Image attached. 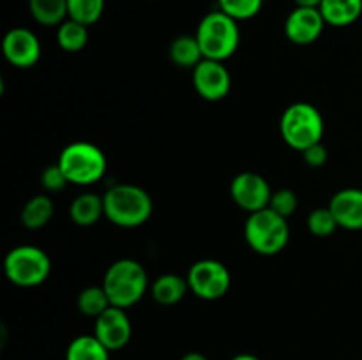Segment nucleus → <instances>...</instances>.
<instances>
[{
	"instance_id": "obj_1",
	"label": "nucleus",
	"mask_w": 362,
	"mask_h": 360,
	"mask_svg": "<svg viewBox=\"0 0 362 360\" xmlns=\"http://www.w3.org/2000/svg\"><path fill=\"white\" fill-rule=\"evenodd\" d=\"M105 217L119 228H138L154 212L151 194L134 184H117L103 194Z\"/></svg>"
},
{
	"instance_id": "obj_2",
	"label": "nucleus",
	"mask_w": 362,
	"mask_h": 360,
	"mask_svg": "<svg viewBox=\"0 0 362 360\" xmlns=\"http://www.w3.org/2000/svg\"><path fill=\"white\" fill-rule=\"evenodd\" d=\"M103 288L112 306L129 309L136 306L148 288V275L144 265L131 258L113 261L103 279Z\"/></svg>"
},
{
	"instance_id": "obj_3",
	"label": "nucleus",
	"mask_w": 362,
	"mask_h": 360,
	"mask_svg": "<svg viewBox=\"0 0 362 360\" xmlns=\"http://www.w3.org/2000/svg\"><path fill=\"white\" fill-rule=\"evenodd\" d=\"M194 35L200 42L204 59L218 60V62H225L230 56H233L240 44L239 21L219 9L202 18Z\"/></svg>"
},
{
	"instance_id": "obj_4",
	"label": "nucleus",
	"mask_w": 362,
	"mask_h": 360,
	"mask_svg": "<svg viewBox=\"0 0 362 360\" xmlns=\"http://www.w3.org/2000/svg\"><path fill=\"white\" fill-rule=\"evenodd\" d=\"M279 133L283 141L297 152L306 150L320 143L325 133V122L320 109L311 102H293L283 112L279 120Z\"/></svg>"
},
{
	"instance_id": "obj_5",
	"label": "nucleus",
	"mask_w": 362,
	"mask_h": 360,
	"mask_svg": "<svg viewBox=\"0 0 362 360\" xmlns=\"http://www.w3.org/2000/svg\"><path fill=\"white\" fill-rule=\"evenodd\" d=\"M244 236L251 249L262 256H276L290 240L288 222L271 208L253 212L244 224Z\"/></svg>"
},
{
	"instance_id": "obj_6",
	"label": "nucleus",
	"mask_w": 362,
	"mask_h": 360,
	"mask_svg": "<svg viewBox=\"0 0 362 360\" xmlns=\"http://www.w3.org/2000/svg\"><path fill=\"white\" fill-rule=\"evenodd\" d=\"M60 168L66 173L69 184L92 186L106 173V155L98 145L90 141H73L59 155Z\"/></svg>"
},
{
	"instance_id": "obj_7",
	"label": "nucleus",
	"mask_w": 362,
	"mask_h": 360,
	"mask_svg": "<svg viewBox=\"0 0 362 360\" xmlns=\"http://www.w3.org/2000/svg\"><path fill=\"white\" fill-rule=\"evenodd\" d=\"M52 272L49 256L37 246H16L4 258V274L7 281L20 288H35L48 279Z\"/></svg>"
},
{
	"instance_id": "obj_8",
	"label": "nucleus",
	"mask_w": 362,
	"mask_h": 360,
	"mask_svg": "<svg viewBox=\"0 0 362 360\" xmlns=\"http://www.w3.org/2000/svg\"><path fill=\"white\" fill-rule=\"evenodd\" d=\"M189 292L202 300H219L228 293L232 275L225 263L218 260H198L186 275Z\"/></svg>"
},
{
	"instance_id": "obj_9",
	"label": "nucleus",
	"mask_w": 362,
	"mask_h": 360,
	"mask_svg": "<svg viewBox=\"0 0 362 360\" xmlns=\"http://www.w3.org/2000/svg\"><path fill=\"white\" fill-rule=\"evenodd\" d=\"M274 191L271 189L267 180L255 172H243L233 176L230 184V196L233 203L239 208L246 210L247 214L264 210L271 203Z\"/></svg>"
},
{
	"instance_id": "obj_10",
	"label": "nucleus",
	"mask_w": 362,
	"mask_h": 360,
	"mask_svg": "<svg viewBox=\"0 0 362 360\" xmlns=\"http://www.w3.org/2000/svg\"><path fill=\"white\" fill-rule=\"evenodd\" d=\"M193 87L202 99L218 102L230 94L232 76L223 62L204 59L193 69Z\"/></svg>"
},
{
	"instance_id": "obj_11",
	"label": "nucleus",
	"mask_w": 362,
	"mask_h": 360,
	"mask_svg": "<svg viewBox=\"0 0 362 360\" xmlns=\"http://www.w3.org/2000/svg\"><path fill=\"white\" fill-rule=\"evenodd\" d=\"M2 53L11 66L18 69H30L41 59V42L28 28L14 27L4 35Z\"/></svg>"
},
{
	"instance_id": "obj_12",
	"label": "nucleus",
	"mask_w": 362,
	"mask_h": 360,
	"mask_svg": "<svg viewBox=\"0 0 362 360\" xmlns=\"http://www.w3.org/2000/svg\"><path fill=\"white\" fill-rule=\"evenodd\" d=\"M94 335L110 352H119L127 346L133 335V325L126 309L115 306L108 307L101 316L95 318Z\"/></svg>"
},
{
	"instance_id": "obj_13",
	"label": "nucleus",
	"mask_w": 362,
	"mask_h": 360,
	"mask_svg": "<svg viewBox=\"0 0 362 360\" xmlns=\"http://www.w3.org/2000/svg\"><path fill=\"white\" fill-rule=\"evenodd\" d=\"M325 20L320 9L296 7L285 20V35L297 46H308L318 41L325 28Z\"/></svg>"
},
{
	"instance_id": "obj_14",
	"label": "nucleus",
	"mask_w": 362,
	"mask_h": 360,
	"mask_svg": "<svg viewBox=\"0 0 362 360\" xmlns=\"http://www.w3.org/2000/svg\"><path fill=\"white\" fill-rule=\"evenodd\" d=\"M334 214L338 226L350 232H361L362 229V189L357 187H346L338 191L331 198L327 205Z\"/></svg>"
},
{
	"instance_id": "obj_15",
	"label": "nucleus",
	"mask_w": 362,
	"mask_h": 360,
	"mask_svg": "<svg viewBox=\"0 0 362 360\" xmlns=\"http://www.w3.org/2000/svg\"><path fill=\"white\" fill-rule=\"evenodd\" d=\"M318 9L329 27H350L362 16V0H322Z\"/></svg>"
},
{
	"instance_id": "obj_16",
	"label": "nucleus",
	"mask_w": 362,
	"mask_h": 360,
	"mask_svg": "<svg viewBox=\"0 0 362 360\" xmlns=\"http://www.w3.org/2000/svg\"><path fill=\"white\" fill-rule=\"evenodd\" d=\"M105 215V201L95 193L78 194L69 205L71 221L81 228L94 226Z\"/></svg>"
},
{
	"instance_id": "obj_17",
	"label": "nucleus",
	"mask_w": 362,
	"mask_h": 360,
	"mask_svg": "<svg viewBox=\"0 0 362 360\" xmlns=\"http://www.w3.org/2000/svg\"><path fill=\"white\" fill-rule=\"evenodd\" d=\"M189 292L187 279L179 274H163L159 275L151 286V295L159 306H175Z\"/></svg>"
},
{
	"instance_id": "obj_18",
	"label": "nucleus",
	"mask_w": 362,
	"mask_h": 360,
	"mask_svg": "<svg viewBox=\"0 0 362 360\" xmlns=\"http://www.w3.org/2000/svg\"><path fill=\"white\" fill-rule=\"evenodd\" d=\"M168 56L177 67L194 69L204 60L197 35H177L168 46Z\"/></svg>"
},
{
	"instance_id": "obj_19",
	"label": "nucleus",
	"mask_w": 362,
	"mask_h": 360,
	"mask_svg": "<svg viewBox=\"0 0 362 360\" xmlns=\"http://www.w3.org/2000/svg\"><path fill=\"white\" fill-rule=\"evenodd\" d=\"M53 212H55V207H53L52 198L46 194L32 196L21 208V224L27 229H41L52 221Z\"/></svg>"
},
{
	"instance_id": "obj_20",
	"label": "nucleus",
	"mask_w": 362,
	"mask_h": 360,
	"mask_svg": "<svg viewBox=\"0 0 362 360\" xmlns=\"http://www.w3.org/2000/svg\"><path fill=\"white\" fill-rule=\"evenodd\" d=\"M28 11L42 27H59L69 18L67 0H28Z\"/></svg>"
},
{
	"instance_id": "obj_21",
	"label": "nucleus",
	"mask_w": 362,
	"mask_h": 360,
	"mask_svg": "<svg viewBox=\"0 0 362 360\" xmlns=\"http://www.w3.org/2000/svg\"><path fill=\"white\" fill-rule=\"evenodd\" d=\"M110 353L94 334L78 335L67 346L66 360H110Z\"/></svg>"
},
{
	"instance_id": "obj_22",
	"label": "nucleus",
	"mask_w": 362,
	"mask_h": 360,
	"mask_svg": "<svg viewBox=\"0 0 362 360\" xmlns=\"http://www.w3.org/2000/svg\"><path fill=\"white\" fill-rule=\"evenodd\" d=\"M57 42L67 53L81 52L88 42V27L80 23V21H74L71 18H67L57 28Z\"/></svg>"
},
{
	"instance_id": "obj_23",
	"label": "nucleus",
	"mask_w": 362,
	"mask_h": 360,
	"mask_svg": "<svg viewBox=\"0 0 362 360\" xmlns=\"http://www.w3.org/2000/svg\"><path fill=\"white\" fill-rule=\"evenodd\" d=\"M78 311L88 318H98L105 313L108 307H112L108 295H106L105 288L101 286H87L80 292L76 300Z\"/></svg>"
},
{
	"instance_id": "obj_24",
	"label": "nucleus",
	"mask_w": 362,
	"mask_h": 360,
	"mask_svg": "<svg viewBox=\"0 0 362 360\" xmlns=\"http://www.w3.org/2000/svg\"><path fill=\"white\" fill-rule=\"evenodd\" d=\"M105 4V0H67V13L71 20L90 27L101 20Z\"/></svg>"
},
{
	"instance_id": "obj_25",
	"label": "nucleus",
	"mask_w": 362,
	"mask_h": 360,
	"mask_svg": "<svg viewBox=\"0 0 362 360\" xmlns=\"http://www.w3.org/2000/svg\"><path fill=\"white\" fill-rule=\"evenodd\" d=\"M306 224L311 235L318 236V239H327L339 228L338 221H336L334 214L329 207H318L311 210L310 215H308Z\"/></svg>"
},
{
	"instance_id": "obj_26",
	"label": "nucleus",
	"mask_w": 362,
	"mask_h": 360,
	"mask_svg": "<svg viewBox=\"0 0 362 360\" xmlns=\"http://www.w3.org/2000/svg\"><path fill=\"white\" fill-rule=\"evenodd\" d=\"M264 7V0H218V9L235 21H247Z\"/></svg>"
},
{
	"instance_id": "obj_27",
	"label": "nucleus",
	"mask_w": 362,
	"mask_h": 360,
	"mask_svg": "<svg viewBox=\"0 0 362 360\" xmlns=\"http://www.w3.org/2000/svg\"><path fill=\"white\" fill-rule=\"evenodd\" d=\"M297 207H299V198H297L296 191L288 189V187H283V189H278L272 193L269 208L274 210L276 214L288 219L297 210Z\"/></svg>"
},
{
	"instance_id": "obj_28",
	"label": "nucleus",
	"mask_w": 362,
	"mask_h": 360,
	"mask_svg": "<svg viewBox=\"0 0 362 360\" xmlns=\"http://www.w3.org/2000/svg\"><path fill=\"white\" fill-rule=\"evenodd\" d=\"M39 182H41L42 189L48 191V193H59L69 184V180H67L66 173L60 168L59 162H55V164H48L42 169Z\"/></svg>"
},
{
	"instance_id": "obj_29",
	"label": "nucleus",
	"mask_w": 362,
	"mask_h": 360,
	"mask_svg": "<svg viewBox=\"0 0 362 360\" xmlns=\"http://www.w3.org/2000/svg\"><path fill=\"white\" fill-rule=\"evenodd\" d=\"M300 154H303L304 162H306L310 168H322L329 159V150L322 141L320 143L311 145V147H308L306 150H303Z\"/></svg>"
},
{
	"instance_id": "obj_30",
	"label": "nucleus",
	"mask_w": 362,
	"mask_h": 360,
	"mask_svg": "<svg viewBox=\"0 0 362 360\" xmlns=\"http://www.w3.org/2000/svg\"><path fill=\"white\" fill-rule=\"evenodd\" d=\"M293 4H296V7H315V9H318L322 0H293Z\"/></svg>"
},
{
	"instance_id": "obj_31",
	"label": "nucleus",
	"mask_w": 362,
	"mask_h": 360,
	"mask_svg": "<svg viewBox=\"0 0 362 360\" xmlns=\"http://www.w3.org/2000/svg\"><path fill=\"white\" fill-rule=\"evenodd\" d=\"M180 360H209L207 356L204 355V353H198V352H189V353H186V355L182 356V359Z\"/></svg>"
},
{
	"instance_id": "obj_32",
	"label": "nucleus",
	"mask_w": 362,
	"mask_h": 360,
	"mask_svg": "<svg viewBox=\"0 0 362 360\" xmlns=\"http://www.w3.org/2000/svg\"><path fill=\"white\" fill-rule=\"evenodd\" d=\"M230 360H260L257 355H253V353H239V355L232 356Z\"/></svg>"
}]
</instances>
